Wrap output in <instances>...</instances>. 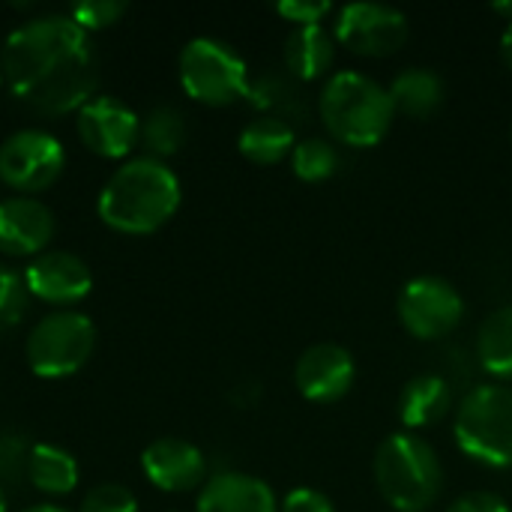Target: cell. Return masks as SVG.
<instances>
[{
	"instance_id": "1",
	"label": "cell",
	"mask_w": 512,
	"mask_h": 512,
	"mask_svg": "<svg viewBox=\"0 0 512 512\" xmlns=\"http://www.w3.org/2000/svg\"><path fill=\"white\" fill-rule=\"evenodd\" d=\"M0 72L21 102L48 117L81 111L96 93L90 36L69 15H39L15 27L3 42Z\"/></svg>"
},
{
	"instance_id": "2",
	"label": "cell",
	"mask_w": 512,
	"mask_h": 512,
	"mask_svg": "<svg viewBox=\"0 0 512 512\" xmlns=\"http://www.w3.org/2000/svg\"><path fill=\"white\" fill-rule=\"evenodd\" d=\"M180 207L177 174L153 156L123 162L99 192V219L120 234H153Z\"/></svg>"
},
{
	"instance_id": "3",
	"label": "cell",
	"mask_w": 512,
	"mask_h": 512,
	"mask_svg": "<svg viewBox=\"0 0 512 512\" xmlns=\"http://www.w3.org/2000/svg\"><path fill=\"white\" fill-rule=\"evenodd\" d=\"M318 108H321V120L327 132L339 144L354 147V150L381 144L396 117L387 87H381L375 78L354 72V69L333 72L324 81Z\"/></svg>"
},
{
	"instance_id": "4",
	"label": "cell",
	"mask_w": 512,
	"mask_h": 512,
	"mask_svg": "<svg viewBox=\"0 0 512 512\" xmlns=\"http://www.w3.org/2000/svg\"><path fill=\"white\" fill-rule=\"evenodd\" d=\"M372 468L381 498L396 512H429L444 489L438 453L414 432L387 435Z\"/></svg>"
},
{
	"instance_id": "5",
	"label": "cell",
	"mask_w": 512,
	"mask_h": 512,
	"mask_svg": "<svg viewBox=\"0 0 512 512\" xmlns=\"http://www.w3.org/2000/svg\"><path fill=\"white\" fill-rule=\"evenodd\" d=\"M453 435L468 459L486 468H512V387H474L456 411Z\"/></svg>"
},
{
	"instance_id": "6",
	"label": "cell",
	"mask_w": 512,
	"mask_h": 512,
	"mask_svg": "<svg viewBox=\"0 0 512 512\" xmlns=\"http://www.w3.org/2000/svg\"><path fill=\"white\" fill-rule=\"evenodd\" d=\"M180 84L195 102L222 108L249 93V69L228 42L198 36L180 51Z\"/></svg>"
},
{
	"instance_id": "7",
	"label": "cell",
	"mask_w": 512,
	"mask_h": 512,
	"mask_svg": "<svg viewBox=\"0 0 512 512\" xmlns=\"http://www.w3.org/2000/svg\"><path fill=\"white\" fill-rule=\"evenodd\" d=\"M96 348V327L81 312H51L27 336V363L39 378L75 375Z\"/></svg>"
},
{
	"instance_id": "8",
	"label": "cell",
	"mask_w": 512,
	"mask_h": 512,
	"mask_svg": "<svg viewBox=\"0 0 512 512\" xmlns=\"http://www.w3.org/2000/svg\"><path fill=\"white\" fill-rule=\"evenodd\" d=\"M63 165L66 150L45 129H21L0 144V180L21 195L48 189L63 174Z\"/></svg>"
},
{
	"instance_id": "9",
	"label": "cell",
	"mask_w": 512,
	"mask_h": 512,
	"mask_svg": "<svg viewBox=\"0 0 512 512\" xmlns=\"http://www.w3.org/2000/svg\"><path fill=\"white\" fill-rule=\"evenodd\" d=\"M396 312L402 327L414 339L435 342L459 327L465 303L462 294L453 288V282L441 276H417L402 288L396 300Z\"/></svg>"
},
{
	"instance_id": "10",
	"label": "cell",
	"mask_w": 512,
	"mask_h": 512,
	"mask_svg": "<svg viewBox=\"0 0 512 512\" xmlns=\"http://www.w3.org/2000/svg\"><path fill=\"white\" fill-rule=\"evenodd\" d=\"M333 39L363 57H390L408 42V18L387 3H348L336 15Z\"/></svg>"
},
{
	"instance_id": "11",
	"label": "cell",
	"mask_w": 512,
	"mask_h": 512,
	"mask_svg": "<svg viewBox=\"0 0 512 512\" xmlns=\"http://www.w3.org/2000/svg\"><path fill=\"white\" fill-rule=\"evenodd\" d=\"M75 126L84 147L102 159H123L141 138L138 114L111 96H93L78 111Z\"/></svg>"
},
{
	"instance_id": "12",
	"label": "cell",
	"mask_w": 512,
	"mask_h": 512,
	"mask_svg": "<svg viewBox=\"0 0 512 512\" xmlns=\"http://www.w3.org/2000/svg\"><path fill=\"white\" fill-rule=\"evenodd\" d=\"M357 366L348 348L336 342H318L306 348L294 366V384L297 390L318 405H333L345 399L354 387Z\"/></svg>"
},
{
	"instance_id": "13",
	"label": "cell",
	"mask_w": 512,
	"mask_h": 512,
	"mask_svg": "<svg viewBox=\"0 0 512 512\" xmlns=\"http://www.w3.org/2000/svg\"><path fill=\"white\" fill-rule=\"evenodd\" d=\"M24 285L30 297L51 306H72L84 300L93 288L90 267L72 252H42L24 270Z\"/></svg>"
},
{
	"instance_id": "14",
	"label": "cell",
	"mask_w": 512,
	"mask_h": 512,
	"mask_svg": "<svg viewBox=\"0 0 512 512\" xmlns=\"http://www.w3.org/2000/svg\"><path fill=\"white\" fill-rule=\"evenodd\" d=\"M54 237V213L30 198L15 195L0 201V252L9 258H36Z\"/></svg>"
},
{
	"instance_id": "15",
	"label": "cell",
	"mask_w": 512,
	"mask_h": 512,
	"mask_svg": "<svg viewBox=\"0 0 512 512\" xmlns=\"http://www.w3.org/2000/svg\"><path fill=\"white\" fill-rule=\"evenodd\" d=\"M144 477L162 492H192L207 477L204 453L183 438H159L141 453Z\"/></svg>"
},
{
	"instance_id": "16",
	"label": "cell",
	"mask_w": 512,
	"mask_h": 512,
	"mask_svg": "<svg viewBox=\"0 0 512 512\" xmlns=\"http://www.w3.org/2000/svg\"><path fill=\"white\" fill-rule=\"evenodd\" d=\"M198 512H279L273 489L249 474H216L198 495Z\"/></svg>"
},
{
	"instance_id": "17",
	"label": "cell",
	"mask_w": 512,
	"mask_h": 512,
	"mask_svg": "<svg viewBox=\"0 0 512 512\" xmlns=\"http://www.w3.org/2000/svg\"><path fill=\"white\" fill-rule=\"evenodd\" d=\"M450 405L453 393L441 375H417L399 393V420L405 429H429L447 417Z\"/></svg>"
},
{
	"instance_id": "18",
	"label": "cell",
	"mask_w": 512,
	"mask_h": 512,
	"mask_svg": "<svg viewBox=\"0 0 512 512\" xmlns=\"http://www.w3.org/2000/svg\"><path fill=\"white\" fill-rule=\"evenodd\" d=\"M336 60V39L321 24L294 27L285 39V66L300 81H315L330 72Z\"/></svg>"
},
{
	"instance_id": "19",
	"label": "cell",
	"mask_w": 512,
	"mask_h": 512,
	"mask_svg": "<svg viewBox=\"0 0 512 512\" xmlns=\"http://www.w3.org/2000/svg\"><path fill=\"white\" fill-rule=\"evenodd\" d=\"M387 93H390L396 111H402V114H408L414 120H426L444 102V78L435 69L411 66V69H402L393 78Z\"/></svg>"
},
{
	"instance_id": "20",
	"label": "cell",
	"mask_w": 512,
	"mask_h": 512,
	"mask_svg": "<svg viewBox=\"0 0 512 512\" xmlns=\"http://www.w3.org/2000/svg\"><path fill=\"white\" fill-rule=\"evenodd\" d=\"M294 144H297L294 129L279 117H258V120L246 123L237 138V150L243 153V159H249L255 165L282 162L285 156H291Z\"/></svg>"
},
{
	"instance_id": "21",
	"label": "cell",
	"mask_w": 512,
	"mask_h": 512,
	"mask_svg": "<svg viewBox=\"0 0 512 512\" xmlns=\"http://www.w3.org/2000/svg\"><path fill=\"white\" fill-rule=\"evenodd\" d=\"M27 480L54 498L69 495L78 486V462L72 453L54 444H33L30 465H27Z\"/></svg>"
},
{
	"instance_id": "22",
	"label": "cell",
	"mask_w": 512,
	"mask_h": 512,
	"mask_svg": "<svg viewBox=\"0 0 512 512\" xmlns=\"http://www.w3.org/2000/svg\"><path fill=\"white\" fill-rule=\"evenodd\" d=\"M477 354L489 375L498 381H512V306L495 309L477 336Z\"/></svg>"
},
{
	"instance_id": "23",
	"label": "cell",
	"mask_w": 512,
	"mask_h": 512,
	"mask_svg": "<svg viewBox=\"0 0 512 512\" xmlns=\"http://www.w3.org/2000/svg\"><path fill=\"white\" fill-rule=\"evenodd\" d=\"M138 141L147 147V153L153 159L174 156L186 141V117L171 105H159L141 120V138Z\"/></svg>"
},
{
	"instance_id": "24",
	"label": "cell",
	"mask_w": 512,
	"mask_h": 512,
	"mask_svg": "<svg viewBox=\"0 0 512 512\" xmlns=\"http://www.w3.org/2000/svg\"><path fill=\"white\" fill-rule=\"evenodd\" d=\"M291 168L303 183L330 180L339 171V150L327 138H306L297 141L291 150Z\"/></svg>"
},
{
	"instance_id": "25",
	"label": "cell",
	"mask_w": 512,
	"mask_h": 512,
	"mask_svg": "<svg viewBox=\"0 0 512 512\" xmlns=\"http://www.w3.org/2000/svg\"><path fill=\"white\" fill-rule=\"evenodd\" d=\"M27 300H30V291L24 285V276L6 264H0V333L12 330L21 321Z\"/></svg>"
},
{
	"instance_id": "26",
	"label": "cell",
	"mask_w": 512,
	"mask_h": 512,
	"mask_svg": "<svg viewBox=\"0 0 512 512\" xmlns=\"http://www.w3.org/2000/svg\"><path fill=\"white\" fill-rule=\"evenodd\" d=\"M33 444L21 432H0V483H18L27 477Z\"/></svg>"
},
{
	"instance_id": "27",
	"label": "cell",
	"mask_w": 512,
	"mask_h": 512,
	"mask_svg": "<svg viewBox=\"0 0 512 512\" xmlns=\"http://www.w3.org/2000/svg\"><path fill=\"white\" fill-rule=\"evenodd\" d=\"M123 12H126V3H123V0H81V3H75L66 15H69L84 33H90V30H102V27L120 21Z\"/></svg>"
},
{
	"instance_id": "28",
	"label": "cell",
	"mask_w": 512,
	"mask_h": 512,
	"mask_svg": "<svg viewBox=\"0 0 512 512\" xmlns=\"http://www.w3.org/2000/svg\"><path fill=\"white\" fill-rule=\"evenodd\" d=\"M81 512H138V501L126 486L102 483L87 492V498L81 501Z\"/></svg>"
},
{
	"instance_id": "29",
	"label": "cell",
	"mask_w": 512,
	"mask_h": 512,
	"mask_svg": "<svg viewBox=\"0 0 512 512\" xmlns=\"http://www.w3.org/2000/svg\"><path fill=\"white\" fill-rule=\"evenodd\" d=\"M276 12L297 27H309V24H321L333 12V3H327V0H282V3H276Z\"/></svg>"
},
{
	"instance_id": "30",
	"label": "cell",
	"mask_w": 512,
	"mask_h": 512,
	"mask_svg": "<svg viewBox=\"0 0 512 512\" xmlns=\"http://www.w3.org/2000/svg\"><path fill=\"white\" fill-rule=\"evenodd\" d=\"M279 512H336L333 501L318 489H294L279 504Z\"/></svg>"
},
{
	"instance_id": "31",
	"label": "cell",
	"mask_w": 512,
	"mask_h": 512,
	"mask_svg": "<svg viewBox=\"0 0 512 512\" xmlns=\"http://www.w3.org/2000/svg\"><path fill=\"white\" fill-rule=\"evenodd\" d=\"M447 512H512L507 501L495 492H471L462 495L459 501H453Z\"/></svg>"
},
{
	"instance_id": "32",
	"label": "cell",
	"mask_w": 512,
	"mask_h": 512,
	"mask_svg": "<svg viewBox=\"0 0 512 512\" xmlns=\"http://www.w3.org/2000/svg\"><path fill=\"white\" fill-rule=\"evenodd\" d=\"M501 57H504V63L512 69V24H507L504 36H501Z\"/></svg>"
},
{
	"instance_id": "33",
	"label": "cell",
	"mask_w": 512,
	"mask_h": 512,
	"mask_svg": "<svg viewBox=\"0 0 512 512\" xmlns=\"http://www.w3.org/2000/svg\"><path fill=\"white\" fill-rule=\"evenodd\" d=\"M492 9H495L498 15H507V18H510L507 24H512V3H495Z\"/></svg>"
},
{
	"instance_id": "34",
	"label": "cell",
	"mask_w": 512,
	"mask_h": 512,
	"mask_svg": "<svg viewBox=\"0 0 512 512\" xmlns=\"http://www.w3.org/2000/svg\"><path fill=\"white\" fill-rule=\"evenodd\" d=\"M24 512H66V510H60V507H54V504H36V507H27Z\"/></svg>"
},
{
	"instance_id": "35",
	"label": "cell",
	"mask_w": 512,
	"mask_h": 512,
	"mask_svg": "<svg viewBox=\"0 0 512 512\" xmlns=\"http://www.w3.org/2000/svg\"><path fill=\"white\" fill-rule=\"evenodd\" d=\"M0 512H6V495H3V486H0Z\"/></svg>"
},
{
	"instance_id": "36",
	"label": "cell",
	"mask_w": 512,
	"mask_h": 512,
	"mask_svg": "<svg viewBox=\"0 0 512 512\" xmlns=\"http://www.w3.org/2000/svg\"><path fill=\"white\" fill-rule=\"evenodd\" d=\"M0 84H3V72H0Z\"/></svg>"
}]
</instances>
